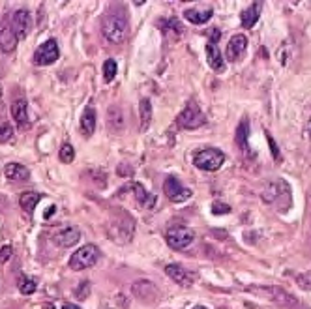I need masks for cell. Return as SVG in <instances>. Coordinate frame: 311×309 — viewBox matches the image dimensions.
Returning <instances> with one entry per match:
<instances>
[{"instance_id":"8fae6325","label":"cell","mask_w":311,"mask_h":309,"mask_svg":"<svg viewBox=\"0 0 311 309\" xmlns=\"http://www.w3.org/2000/svg\"><path fill=\"white\" fill-rule=\"evenodd\" d=\"M11 116H13V120H15V124H17L19 130H28V128H30L27 99L19 98L11 103Z\"/></svg>"},{"instance_id":"ffe728a7","label":"cell","mask_w":311,"mask_h":309,"mask_svg":"<svg viewBox=\"0 0 311 309\" xmlns=\"http://www.w3.org/2000/svg\"><path fill=\"white\" fill-rule=\"evenodd\" d=\"M139 120H141V131H147L152 122V103L148 98H142L139 103Z\"/></svg>"},{"instance_id":"3957f363","label":"cell","mask_w":311,"mask_h":309,"mask_svg":"<svg viewBox=\"0 0 311 309\" xmlns=\"http://www.w3.org/2000/svg\"><path fill=\"white\" fill-rule=\"evenodd\" d=\"M99 251L94 244H87L82 245L81 250H77L73 255L70 257V268L75 272L87 270L90 266H94L98 262Z\"/></svg>"},{"instance_id":"277c9868","label":"cell","mask_w":311,"mask_h":309,"mask_svg":"<svg viewBox=\"0 0 311 309\" xmlns=\"http://www.w3.org/2000/svg\"><path fill=\"white\" fill-rule=\"evenodd\" d=\"M167 244L171 245V250H186L188 245L193 242V238H195V234H193V231L188 227H182V225H176V227H171L169 231H167Z\"/></svg>"},{"instance_id":"4fadbf2b","label":"cell","mask_w":311,"mask_h":309,"mask_svg":"<svg viewBox=\"0 0 311 309\" xmlns=\"http://www.w3.org/2000/svg\"><path fill=\"white\" fill-rule=\"evenodd\" d=\"M165 274H167L175 283L182 285V287H190L191 283H193L191 274L186 272V268H182L180 264H167L165 266Z\"/></svg>"},{"instance_id":"d6a6232c","label":"cell","mask_w":311,"mask_h":309,"mask_svg":"<svg viewBox=\"0 0 311 309\" xmlns=\"http://www.w3.org/2000/svg\"><path fill=\"white\" fill-rule=\"evenodd\" d=\"M53 212H55V206H51V208H47V210H45V219H47V217H49L51 214H53Z\"/></svg>"},{"instance_id":"4316f807","label":"cell","mask_w":311,"mask_h":309,"mask_svg":"<svg viewBox=\"0 0 311 309\" xmlns=\"http://www.w3.org/2000/svg\"><path fill=\"white\" fill-rule=\"evenodd\" d=\"M11 137H13V130H11V126L8 124V122H0V142L10 141Z\"/></svg>"},{"instance_id":"9a60e30c","label":"cell","mask_w":311,"mask_h":309,"mask_svg":"<svg viewBox=\"0 0 311 309\" xmlns=\"http://www.w3.org/2000/svg\"><path fill=\"white\" fill-rule=\"evenodd\" d=\"M4 174L6 178L13 180V182H25L30 178V171L21 163H8L4 167Z\"/></svg>"},{"instance_id":"d4e9b609","label":"cell","mask_w":311,"mask_h":309,"mask_svg":"<svg viewBox=\"0 0 311 309\" xmlns=\"http://www.w3.org/2000/svg\"><path fill=\"white\" fill-rule=\"evenodd\" d=\"M103 77L107 83H111L116 77V62L113 58H107L103 62Z\"/></svg>"},{"instance_id":"7c38bea8","label":"cell","mask_w":311,"mask_h":309,"mask_svg":"<svg viewBox=\"0 0 311 309\" xmlns=\"http://www.w3.org/2000/svg\"><path fill=\"white\" fill-rule=\"evenodd\" d=\"M79 240H81V229L79 227H66L53 236V242H55L58 248H71V245H75Z\"/></svg>"},{"instance_id":"d6986e66","label":"cell","mask_w":311,"mask_h":309,"mask_svg":"<svg viewBox=\"0 0 311 309\" xmlns=\"http://www.w3.org/2000/svg\"><path fill=\"white\" fill-rule=\"evenodd\" d=\"M130 188H131V191H133V195H135L139 204H142L144 208H154V206H156V197L150 195L141 184H131Z\"/></svg>"},{"instance_id":"603a6c76","label":"cell","mask_w":311,"mask_h":309,"mask_svg":"<svg viewBox=\"0 0 311 309\" xmlns=\"http://www.w3.org/2000/svg\"><path fill=\"white\" fill-rule=\"evenodd\" d=\"M247 128H250V120L244 118L240 122V126H238V130H236V142L240 145L242 148L246 147L247 142V135H250V131H247Z\"/></svg>"},{"instance_id":"ba28073f","label":"cell","mask_w":311,"mask_h":309,"mask_svg":"<svg viewBox=\"0 0 311 309\" xmlns=\"http://www.w3.org/2000/svg\"><path fill=\"white\" fill-rule=\"evenodd\" d=\"M11 28H13V32L19 39L27 38L30 28H32V15L27 8H21L11 15Z\"/></svg>"},{"instance_id":"ac0fdd59","label":"cell","mask_w":311,"mask_h":309,"mask_svg":"<svg viewBox=\"0 0 311 309\" xmlns=\"http://www.w3.org/2000/svg\"><path fill=\"white\" fill-rule=\"evenodd\" d=\"M206 60H208V66H210L214 71L221 73V71L225 70L223 56H221V53H219V49L216 45H212V44L206 45Z\"/></svg>"},{"instance_id":"1f68e13d","label":"cell","mask_w":311,"mask_h":309,"mask_svg":"<svg viewBox=\"0 0 311 309\" xmlns=\"http://www.w3.org/2000/svg\"><path fill=\"white\" fill-rule=\"evenodd\" d=\"M62 309H81L79 305H75V304H70V302H66L64 305H62Z\"/></svg>"},{"instance_id":"6da1fadb","label":"cell","mask_w":311,"mask_h":309,"mask_svg":"<svg viewBox=\"0 0 311 309\" xmlns=\"http://www.w3.org/2000/svg\"><path fill=\"white\" fill-rule=\"evenodd\" d=\"M101 34L109 44L120 45L128 36V19L120 11L111 10L101 21Z\"/></svg>"},{"instance_id":"836d02e7","label":"cell","mask_w":311,"mask_h":309,"mask_svg":"<svg viewBox=\"0 0 311 309\" xmlns=\"http://www.w3.org/2000/svg\"><path fill=\"white\" fill-rule=\"evenodd\" d=\"M193 309H206V307H202V305H197V307H193Z\"/></svg>"},{"instance_id":"4dcf8cb0","label":"cell","mask_w":311,"mask_h":309,"mask_svg":"<svg viewBox=\"0 0 311 309\" xmlns=\"http://www.w3.org/2000/svg\"><path fill=\"white\" fill-rule=\"evenodd\" d=\"M268 137V142H270V148H272V154H274V157L276 159H281V156H279V148L276 147V142H274V139L270 135H266Z\"/></svg>"},{"instance_id":"83f0119b","label":"cell","mask_w":311,"mask_h":309,"mask_svg":"<svg viewBox=\"0 0 311 309\" xmlns=\"http://www.w3.org/2000/svg\"><path fill=\"white\" fill-rule=\"evenodd\" d=\"M212 212L214 214H227V212H231V206L225 204V202H216L212 206Z\"/></svg>"},{"instance_id":"e0dca14e","label":"cell","mask_w":311,"mask_h":309,"mask_svg":"<svg viewBox=\"0 0 311 309\" xmlns=\"http://www.w3.org/2000/svg\"><path fill=\"white\" fill-rule=\"evenodd\" d=\"M81 133L85 137H90L96 130V111L92 107H87L81 114Z\"/></svg>"},{"instance_id":"5bb4252c","label":"cell","mask_w":311,"mask_h":309,"mask_svg":"<svg viewBox=\"0 0 311 309\" xmlns=\"http://www.w3.org/2000/svg\"><path fill=\"white\" fill-rule=\"evenodd\" d=\"M261 10H262L261 2H251L246 10L242 11V15H240L242 27H244V28H253V27H255L257 21H259V17H261Z\"/></svg>"},{"instance_id":"5b68a950","label":"cell","mask_w":311,"mask_h":309,"mask_svg":"<svg viewBox=\"0 0 311 309\" xmlns=\"http://www.w3.org/2000/svg\"><path fill=\"white\" fill-rule=\"evenodd\" d=\"M204 122H206V118H204L201 107H199L195 101L188 103L186 109H184V111L180 113V116H178V124H180L182 128H186V130L201 128Z\"/></svg>"},{"instance_id":"44dd1931","label":"cell","mask_w":311,"mask_h":309,"mask_svg":"<svg viewBox=\"0 0 311 309\" xmlns=\"http://www.w3.org/2000/svg\"><path fill=\"white\" fill-rule=\"evenodd\" d=\"M107 122H109L111 130H122L124 128V114H122V109L118 105H113V107L107 109Z\"/></svg>"},{"instance_id":"7a4b0ae2","label":"cell","mask_w":311,"mask_h":309,"mask_svg":"<svg viewBox=\"0 0 311 309\" xmlns=\"http://www.w3.org/2000/svg\"><path fill=\"white\" fill-rule=\"evenodd\" d=\"M225 161V154L218 148H202L193 154V165L201 171H218Z\"/></svg>"},{"instance_id":"cb8c5ba5","label":"cell","mask_w":311,"mask_h":309,"mask_svg":"<svg viewBox=\"0 0 311 309\" xmlns=\"http://www.w3.org/2000/svg\"><path fill=\"white\" fill-rule=\"evenodd\" d=\"M19 291H21V294H25V296H28V294H32L34 291H36V281L34 279H30V277H27V276H23V277H19Z\"/></svg>"},{"instance_id":"52a82bcc","label":"cell","mask_w":311,"mask_h":309,"mask_svg":"<svg viewBox=\"0 0 311 309\" xmlns=\"http://www.w3.org/2000/svg\"><path fill=\"white\" fill-rule=\"evenodd\" d=\"M163 191L171 202H184L191 197V190H188L186 186H182L178 182V178H175V176H167L165 178Z\"/></svg>"},{"instance_id":"30bf717a","label":"cell","mask_w":311,"mask_h":309,"mask_svg":"<svg viewBox=\"0 0 311 309\" xmlns=\"http://www.w3.org/2000/svg\"><path fill=\"white\" fill-rule=\"evenodd\" d=\"M246 49H247V38L244 34H236V36L231 38L229 45H227V60L229 62H238L244 56Z\"/></svg>"},{"instance_id":"8992f818","label":"cell","mask_w":311,"mask_h":309,"mask_svg":"<svg viewBox=\"0 0 311 309\" xmlns=\"http://www.w3.org/2000/svg\"><path fill=\"white\" fill-rule=\"evenodd\" d=\"M60 56V51H58V44L55 39H47L45 44H42L34 53V62L38 66H49L55 64Z\"/></svg>"},{"instance_id":"7402d4cb","label":"cell","mask_w":311,"mask_h":309,"mask_svg":"<svg viewBox=\"0 0 311 309\" xmlns=\"http://www.w3.org/2000/svg\"><path fill=\"white\" fill-rule=\"evenodd\" d=\"M39 202V195L38 193H34V191H27V193H23L21 197H19V204H21V208L25 212H34V208H36V204Z\"/></svg>"},{"instance_id":"9c48e42d","label":"cell","mask_w":311,"mask_h":309,"mask_svg":"<svg viewBox=\"0 0 311 309\" xmlns=\"http://www.w3.org/2000/svg\"><path fill=\"white\" fill-rule=\"evenodd\" d=\"M19 44V38L15 36L11 23L0 21V51L2 53H13Z\"/></svg>"},{"instance_id":"f1b7e54d","label":"cell","mask_w":311,"mask_h":309,"mask_svg":"<svg viewBox=\"0 0 311 309\" xmlns=\"http://www.w3.org/2000/svg\"><path fill=\"white\" fill-rule=\"evenodd\" d=\"M298 285H300L302 289H311V274L298 276Z\"/></svg>"},{"instance_id":"2e32d148","label":"cell","mask_w":311,"mask_h":309,"mask_svg":"<svg viewBox=\"0 0 311 309\" xmlns=\"http://www.w3.org/2000/svg\"><path fill=\"white\" fill-rule=\"evenodd\" d=\"M214 11L212 8H206V10H199V8H190V10L184 11V17H186L188 21L191 25H204L212 19Z\"/></svg>"},{"instance_id":"484cf974","label":"cell","mask_w":311,"mask_h":309,"mask_svg":"<svg viewBox=\"0 0 311 309\" xmlns=\"http://www.w3.org/2000/svg\"><path fill=\"white\" fill-rule=\"evenodd\" d=\"M62 163H71L73 161V157H75V152H73V147H71L70 142H64L60 148V154H58Z\"/></svg>"},{"instance_id":"f546056e","label":"cell","mask_w":311,"mask_h":309,"mask_svg":"<svg viewBox=\"0 0 311 309\" xmlns=\"http://www.w3.org/2000/svg\"><path fill=\"white\" fill-rule=\"evenodd\" d=\"M10 257H11V245H4V248H0V262H6Z\"/></svg>"}]
</instances>
